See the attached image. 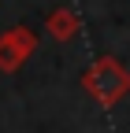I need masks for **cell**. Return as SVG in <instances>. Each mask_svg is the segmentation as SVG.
Returning <instances> with one entry per match:
<instances>
[{
    "label": "cell",
    "instance_id": "6da1fadb",
    "mask_svg": "<svg viewBox=\"0 0 130 133\" xmlns=\"http://www.w3.org/2000/svg\"><path fill=\"white\" fill-rule=\"evenodd\" d=\"M0 44H4V48H0V66H4V70H15V63L30 56V48H34V37H30L26 30H15V33H8Z\"/></svg>",
    "mask_w": 130,
    "mask_h": 133
},
{
    "label": "cell",
    "instance_id": "7a4b0ae2",
    "mask_svg": "<svg viewBox=\"0 0 130 133\" xmlns=\"http://www.w3.org/2000/svg\"><path fill=\"white\" fill-rule=\"evenodd\" d=\"M71 30H74L71 11H56V15H52V33H56V37H67Z\"/></svg>",
    "mask_w": 130,
    "mask_h": 133
}]
</instances>
